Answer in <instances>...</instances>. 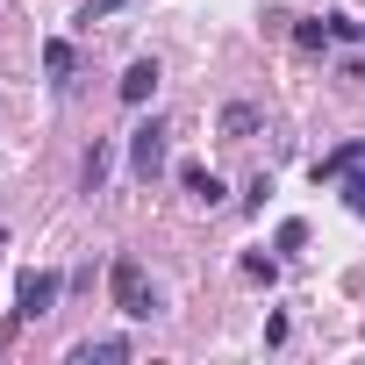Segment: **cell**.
Here are the masks:
<instances>
[{"label":"cell","instance_id":"cell-1","mask_svg":"<svg viewBox=\"0 0 365 365\" xmlns=\"http://www.w3.org/2000/svg\"><path fill=\"white\" fill-rule=\"evenodd\" d=\"M108 294H115V308H122L129 322H150V315H158V287H150L143 258H129V251L108 265Z\"/></svg>","mask_w":365,"mask_h":365},{"label":"cell","instance_id":"cell-2","mask_svg":"<svg viewBox=\"0 0 365 365\" xmlns=\"http://www.w3.org/2000/svg\"><path fill=\"white\" fill-rule=\"evenodd\" d=\"M58 294H65V279H58V272H36V265H29V272L15 279V301H22L15 315H22V322H43V315L58 308Z\"/></svg>","mask_w":365,"mask_h":365},{"label":"cell","instance_id":"cell-3","mask_svg":"<svg viewBox=\"0 0 365 365\" xmlns=\"http://www.w3.org/2000/svg\"><path fill=\"white\" fill-rule=\"evenodd\" d=\"M129 172L136 179H158L165 172V122H136L129 129Z\"/></svg>","mask_w":365,"mask_h":365},{"label":"cell","instance_id":"cell-4","mask_svg":"<svg viewBox=\"0 0 365 365\" xmlns=\"http://www.w3.org/2000/svg\"><path fill=\"white\" fill-rule=\"evenodd\" d=\"M115 358H129V336H86V344H72V365H115Z\"/></svg>","mask_w":365,"mask_h":365},{"label":"cell","instance_id":"cell-5","mask_svg":"<svg viewBox=\"0 0 365 365\" xmlns=\"http://www.w3.org/2000/svg\"><path fill=\"white\" fill-rule=\"evenodd\" d=\"M365 165V143H336L329 158H315V187H322V179H344V172H358Z\"/></svg>","mask_w":365,"mask_h":365},{"label":"cell","instance_id":"cell-6","mask_svg":"<svg viewBox=\"0 0 365 365\" xmlns=\"http://www.w3.org/2000/svg\"><path fill=\"white\" fill-rule=\"evenodd\" d=\"M43 72H51V86H72V72H79V51H72L65 36H51V43H43Z\"/></svg>","mask_w":365,"mask_h":365},{"label":"cell","instance_id":"cell-7","mask_svg":"<svg viewBox=\"0 0 365 365\" xmlns=\"http://www.w3.org/2000/svg\"><path fill=\"white\" fill-rule=\"evenodd\" d=\"M150 93H158V65H150V58H136V65L122 72V101H129V108H143Z\"/></svg>","mask_w":365,"mask_h":365},{"label":"cell","instance_id":"cell-8","mask_svg":"<svg viewBox=\"0 0 365 365\" xmlns=\"http://www.w3.org/2000/svg\"><path fill=\"white\" fill-rule=\"evenodd\" d=\"M258 122H265V115H258V108H251V101H230V108H222V122H215V129H222V136H230V143H244V136H251V129H258Z\"/></svg>","mask_w":365,"mask_h":365},{"label":"cell","instance_id":"cell-9","mask_svg":"<svg viewBox=\"0 0 365 365\" xmlns=\"http://www.w3.org/2000/svg\"><path fill=\"white\" fill-rule=\"evenodd\" d=\"M179 179H187V194H194V201H208V208H222V179H215L208 165H179Z\"/></svg>","mask_w":365,"mask_h":365},{"label":"cell","instance_id":"cell-10","mask_svg":"<svg viewBox=\"0 0 365 365\" xmlns=\"http://www.w3.org/2000/svg\"><path fill=\"white\" fill-rule=\"evenodd\" d=\"M108 165H115V150H108V143H93V150H86V165H79V187H86V194H101V187H108Z\"/></svg>","mask_w":365,"mask_h":365},{"label":"cell","instance_id":"cell-11","mask_svg":"<svg viewBox=\"0 0 365 365\" xmlns=\"http://www.w3.org/2000/svg\"><path fill=\"white\" fill-rule=\"evenodd\" d=\"M294 43H301V51H322V43H329V22H301Z\"/></svg>","mask_w":365,"mask_h":365},{"label":"cell","instance_id":"cell-12","mask_svg":"<svg viewBox=\"0 0 365 365\" xmlns=\"http://www.w3.org/2000/svg\"><path fill=\"white\" fill-rule=\"evenodd\" d=\"M329 36H336V43H365V22H351V15H329Z\"/></svg>","mask_w":365,"mask_h":365},{"label":"cell","instance_id":"cell-13","mask_svg":"<svg viewBox=\"0 0 365 365\" xmlns=\"http://www.w3.org/2000/svg\"><path fill=\"white\" fill-rule=\"evenodd\" d=\"M115 8H129V0H86V8H79V22H108Z\"/></svg>","mask_w":365,"mask_h":365},{"label":"cell","instance_id":"cell-14","mask_svg":"<svg viewBox=\"0 0 365 365\" xmlns=\"http://www.w3.org/2000/svg\"><path fill=\"white\" fill-rule=\"evenodd\" d=\"M308 244V222H279V251H301Z\"/></svg>","mask_w":365,"mask_h":365}]
</instances>
